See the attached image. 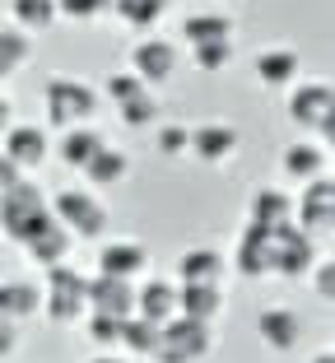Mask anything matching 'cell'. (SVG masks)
Wrapping results in <instances>:
<instances>
[{
	"instance_id": "obj_1",
	"label": "cell",
	"mask_w": 335,
	"mask_h": 363,
	"mask_svg": "<svg viewBox=\"0 0 335 363\" xmlns=\"http://www.w3.org/2000/svg\"><path fill=\"white\" fill-rule=\"evenodd\" d=\"M0 219H5V238L10 242L28 247L42 228L56 224V210L33 182H19V186H10V191L0 196Z\"/></svg>"
},
{
	"instance_id": "obj_2",
	"label": "cell",
	"mask_w": 335,
	"mask_h": 363,
	"mask_svg": "<svg viewBox=\"0 0 335 363\" xmlns=\"http://www.w3.org/2000/svg\"><path fill=\"white\" fill-rule=\"evenodd\" d=\"M79 317H93V279L75 266L47 270V321L52 326H75Z\"/></svg>"
},
{
	"instance_id": "obj_3",
	"label": "cell",
	"mask_w": 335,
	"mask_h": 363,
	"mask_svg": "<svg viewBox=\"0 0 335 363\" xmlns=\"http://www.w3.org/2000/svg\"><path fill=\"white\" fill-rule=\"evenodd\" d=\"M42 107H47V121H52L56 130L84 126L98 112V89L84 84V79H75V75H52L42 84Z\"/></svg>"
},
{
	"instance_id": "obj_4",
	"label": "cell",
	"mask_w": 335,
	"mask_h": 363,
	"mask_svg": "<svg viewBox=\"0 0 335 363\" xmlns=\"http://www.w3.org/2000/svg\"><path fill=\"white\" fill-rule=\"evenodd\" d=\"M289 121L307 135L335 140V84L326 79H307V84H293L289 89Z\"/></svg>"
},
{
	"instance_id": "obj_5",
	"label": "cell",
	"mask_w": 335,
	"mask_h": 363,
	"mask_svg": "<svg viewBox=\"0 0 335 363\" xmlns=\"http://www.w3.org/2000/svg\"><path fill=\"white\" fill-rule=\"evenodd\" d=\"M215 350V321H195V317H173L163 326V345L154 363H200Z\"/></svg>"
},
{
	"instance_id": "obj_6",
	"label": "cell",
	"mask_w": 335,
	"mask_h": 363,
	"mask_svg": "<svg viewBox=\"0 0 335 363\" xmlns=\"http://www.w3.org/2000/svg\"><path fill=\"white\" fill-rule=\"evenodd\" d=\"M52 210L75 238H103L108 233V205L98 201L93 191H79V186H65L52 196Z\"/></svg>"
},
{
	"instance_id": "obj_7",
	"label": "cell",
	"mask_w": 335,
	"mask_h": 363,
	"mask_svg": "<svg viewBox=\"0 0 335 363\" xmlns=\"http://www.w3.org/2000/svg\"><path fill=\"white\" fill-rule=\"evenodd\" d=\"M280 228V224H275ZM275 228L271 224H242L238 233V252H233V270L247 279H266L275 275Z\"/></svg>"
},
{
	"instance_id": "obj_8",
	"label": "cell",
	"mask_w": 335,
	"mask_h": 363,
	"mask_svg": "<svg viewBox=\"0 0 335 363\" xmlns=\"http://www.w3.org/2000/svg\"><path fill=\"white\" fill-rule=\"evenodd\" d=\"M317 270V242L303 224H280L275 228V275L303 279Z\"/></svg>"
},
{
	"instance_id": "obj_9",
	"label": "cell",
	"mask_w": 335,
	"mask_h": 363,
	"mask_svg": "<svg viewBox=\"0 0 335 363\" xmlns=\"http://www.w3.org/2000/svg\"><path fill=\"white\" fill-rule=\"evenodd\" d=\"M177 43H168V38H140V43L130 47V70L144 79L149 89H159V84H168V79L177 75Z\"/></svg>"
},
{
	"instance_id": "obj_10",
	"label": "cell",
	"mask_w": 335,
	"mask_h": 363,
	"mask_svg": "<svg viewBox=\"0 0 335 363\" xmlns=\"http://www.w3.org/2000/svg\"><path fill=\"white\" fill-rule=\"evenodd\" d=\"M93 312L130 321L135 312H140V289H135V279L103 275V270H98V275H93Z\"/></svg>"
},
{
	"instance_id": "obj_11",
	"label": "cell",
	"mask_w": 335,
	"mask_h": 363,
	"mask_svg": "<svg viewBox=\"0 0 335 363\" xmlns=\"http://www.w3.org/2000/svg\"><path fill=\"white\" fill-rule=\"evenodd\" d=\"M238 145H242V135L228 121H200V126H191V154L200 163H228L238 154Z\"/></svg>"
},
{
	"instance_id": "obj_12",
	"label": "cell",
	"mask_w": 335,
	"mask_h": 363,
	"mask_svg": "<svg viewBox=\"0 0 335 363\" xmlns=\"http://www.w3.org/2000/svg\"><path fill=\"white\" fill-rule=\"evenodd\" d=\"M298 224L307 233H331L335 228V182H326V177L307 182L303 196H298Z\"/></svg>"
},
{
	"instance_id": "obj_13",
	"label": "cell",
	"mask_w": 335,
	"mask_h": 363,
	"mask_svg": "<svg viewBox=\"0 0 335 363\" xmlns=\"http://www.w3.org/2000/svg\"><path fill=\"white\" fill-rule=\"evenodd\" d=\"M298 70H303V56L293 47H266V52L251 61V75L261 89H293L298 84Z\"/></svg>"
},
{
	"instance_id": "obj_14",
	"label": "cell",
	"mask_w": 335,
	"mask_h": 363,
	"mask_svg": "<svg viewBox=\"0 0 335 363\" xmlns=\"http://www.w3.org/2000/svg\"><path fill=\"white\" fill-rule=\"evenodd\" d=\"M47 154H52V140L42 126H28V121H10L5 126V159H14L19 168H42Z\"/></svg>"
},
{
	"instance_id": "obj_15",
	"label": "cell",
	"mask_w": 335,
	"mask_h": 363,
	"mask_svg": "<svg viewBox=\"0 0 335 363\" xmlns=\"http://www.w3.org/2000/svg\"><path fill=\"white\" fill-rule=\"evenodd\" d=\"M98 270L103 275H121V279H135L149 270V247L135 242V238H121V242H103L98 247Z\"/></svg>"
},
{
	"instance_id": "obj_16",
	"label": "cell",
	"mask_w": 335,
	"mask_h": 363,
	"mask_svg": "<svg viewBox=\"0 0 335 363\" xmlns=\"http://www.w3.org/2000/svg\"><path fill=\"white\" fill-rule=\"evenodd\" d=\"M280 172H284L289 182H298V186L317 182V177L326 172L322 140H293V145H284V150H280Z\"/></svg>"
},
{
	"instance_id": "obj_17",
	"label": "cell",
	"mask_w": 335,
	"mask_h": 363,
	"mask_svg": "<svg viewBox=\"0 0 335 363\" xmlns=\"http://www.w3.org/2000/svg\"><path fill=\"white\" fill-rule=\"evenodd\" d=\"M233 14H219V10H195L182 19V43L186 47H205V43H233Z\"/></svg>"
},
{
	"instance_id": "obj_18",
	"label": "cell",
	"mask_w": 335,
	"mask_h": 363,
	"mask_svg": "<svg viewBox=\"0 0 335 363\" xmlns=\"http://www.w3.org/2000/svg\"><path fill=\"white\" fill-rule=\"evenodd\" d=\"M140 317L159 321V326L182 317V284H173V279H144L140 284Z\"/></svg>"
},
{
	"instance_id": "obj_19",
	"label": "cell",
	"mask_w": 335,
	"mask_h": 363,
	"mask_svg": "<svg viewBox=\"0 0 335 363\" xmlns=\"http://www.w3.org/2000/svg\"><path fill=\"white\" fill-rule=\"evenodd\" d=\"M256 335L271 345V350L289 354L293 345H298V335H303V321H298V312H293V308H266L256 317Z\"/></svg>"
},
{
	"instance_id": "obj_20",
	"label": "cell",
	"mask_w": 335,
	"mask_h": 363,
	"mask_svg": "<svg viewBox=\"0 0 335 363\" xmlns=\"http://www.w3.org/2000/svg\"><path fill=\"white\" fill-rule=\"evenodd\" d=\"M0 312L14 321H28L33 312H47V284H33V279H5L0 289Z\"/></svg>"
},
{
	"instance_id": "obj_21",
	"label": "cell",
	"mask_w": 335,
	"mask_h": 363,
	"mask_svg": "<svg viewBox=\"0 0 335 363\" xmlns=\"http://www.w3.org/2000/svg\"><path fill=\"white\" fill-rule=\"evenodd\" d=\"M224 279V257L215 247H186L177 257V284H219Z\"/></svg>"
},
{
	"instance_id": "obj_22",
	"label": "cell",
	"mask_w": 335,
	"mask_h": 363,
	"mask_svg": "<svg viewBox=\"0 0 335 363\" xmlns=\"http://www.w3.org/2000/svg\"><path fill=\"white\" fill-rule=\"evenodd\" d=\"M126 177H130V154L117 150V145H103V150L89 159V168H84V182H89V186H98V191L121 186Z\"/></svg>"
},
{
	"instance_id": "obj_23",
	"label": "cell",
	"mask_w": 335,
	"mask_h": 363,
	"mask_svg": "<svg viewBox=\"0 0 335 363\" xmlns=\"http://www.w3.org/2000/svg\"><path fill=\"white\" fill-rule=\"evenodd\" d=\"M103 150V130L98 126H70V130H61V145H56V154H61V163L65 168H79L84 172L89 168V159Z\"/></svg>"
},
{
	"instance_id": "obj_24",
	"label": "cell",
	"mask_w": 335,
	"mask_h": 363,
	"mask_svg": "<svg viewBox=\"0 0 335 363\" xmlns=\"http://www.w3.org/2000/svg\"><path fill=\"white\" fill-rule=\"evenodd\" d=\"M293 214H298V201H289V196L280 191V186H256V196L247 201V219L251 224H289Z\"/></svg>"
},
{
	"instance_id": "obj_25",
	"label": "cell",
	"mask_w": 335,
	"mask_h": 363,
	"mask_svg": "<svg viewBox=\"0 0 335 363\" xmlns=\"http://www.w3.org/2000/svg\"><path fill=\"white\" fill-rule=\"evenodd\" d=\"M70 242H75V233H70V228L61 224V219H56L52 228H42V233L33 238L28 247H23V252H28L33 261H38V266H65V257H70Z\"/></svg>"
},
{
	"instance_id": "obj_26",
	"label": "cell",
	"mask_w": 335,
	"mask_h": 363,
	"mask_svg": "<svg viewBox=\"0 0 335 363\" xmlns=\"http://www.w3.org/2000/svg\"><path fill=\"white\" fill-rule=\"evenodd\" d=\"M159 345H163V326L135 312L126 321V331H121V350L135 354V359H159Z\"/></svg>"
},
{
	"instance_id": "obj_27",
	"label": "cell",
	"mask_w": 335,
	"mask_h": 363,
	"mask_svg": "<svg viewBox=\"0 0 335 363\" xmlns=\"http://www.w3.org/2000/svg\"><path fill=\"white\" fill-rule=\"evenodd\" d=\"M61 19V0H10V23L23 33H47Z\"/></svg>"
},
{
	"instance_id": "obj_28",
	"label": "cell",
	"mask_w": 335,
	"mask_h": 363,
	"mask_svg": "<svg viewBox=\"0 0 335 363\" xmlns=\"http://www.w3.org/2000/svg\"><path fill=\"white\" fill-rule=\"evenodd\" d=\"M33 33H23L19 23H5L0 28V75H19L23 65L33 61Z\"/></svg>"
},
{
	"instance_id": "obj_29",
	"label": "cell",
	"mask_w": 335,
	"mask_h": 363,
	"mask_svg": "<svg viewBox=\"0 0 335 363\" xmlns=\"http://www.w3.org/2000/svg\"><path fill=\"white\" fill-rule=\"evenodd\" d=\"M182 312L195 321H219L224 312V289L219 284H182Z\"/></svg>"
},
{
	"instance_id": "obj_30",
	"label": "cell",
	"mask_w": 335,
	"mask_h": 363,
	"mask_svg": "<svg viewBox=\"0 0 335 363\" xmlns=\"http://www.w3.org/2000/svg\"><path fill=\"white\" fill-rule=\"evenodd\" d=\"M112 14H117L126 28H135V33H149L154 23L168 14V0H117L112 5Z\"/></svg>"
},
{
	"instance_id": "obj_31",
	"label": "cell",
	"mask_w": 335,
	"mask_h": 363,
	"mask_svg": "<svg viewBox=\"0 0 335 363\" xmlns=\"http://www.w3.org/2000/svg\"><path fill=\"white\" fill-rule=\"evenodd\" d=\"M144 79L135 75V70H112V75H103V98H112V103H130V98H140L144 94Z\"/></svg>"
},
{
	"instance_id": "obj_32",
	"label": "cell",
	"mask_w": 335,
	"mask_h": 363,
	"mask_svg": "<svg viewBox=\"0 0 335 363\" xmlns=\"http://www.w3.org/2000/svg\"><path fill=\"white\" fill-rule=\"evenodd\" d=\"M117 112H121V121H126L130 130H144V126H154V117H159V98H154L149 89H144L140 98H130V103H121Z\"/></svg>"
},
{
	"instance_id": "obj_33",
	"label": "cell",
	"mask_w": 335,
	"mask_h": 363,
	"mask_svg": "<svg viewBox=\"0 0 335 363\" xmlns=\"http://www.w3.org/2000/svg\"><path fill=\"white\" fill-rule=\"evenodd\" d=\"M154 145H159L163 159H182V154H191V126H182V121H168V126H159Z\"/></svg>"
},
{
	"instance_id": "obj_34",
	"label": "cell",
	"mask_w": 335,
	"mask_h": 363,
	"mask_svg": "<svg viewBox=\"0 0 335 363\" xmlns=\"http://www.w3.org/2000/svg\"><path fill=\"white\" fill-rule=\"evenodd\" d=\"M191 61L195 70H205V75H219L233 65V43H205V47H191Z\"/></svg>"
},
{
	"instance_id": "obj_35",
	"label": "cell",
	"mask_w": 335,
	"mask_h": 363,
	"mask_svg": "<svg viewBox=\"0 0 335 363\" xmlns=\"http://www.w3.org/2000/svg\"><path fill=\"white\" fill-rule=\"evenodd\" d=\"M121 331H126V321H121V317H103V312L89 317V340H93V345H121Z\"/></svg>"
},
{
	"instance_id": "obj_36",
	"label": "cell",
	"mask_w": 335,
	"mask_h": 363,
	"mask_svg": "<svg viewBox=\"0 0 335 363\" xmlns=\"http://www.w3.org/2000/svg\"><path fill=\"white\" fill-rule=\"evenodd\" d=\"M117 0H61V19H75V23H89L98 19L103 10H112Z\"/></svg>"
},
{
	"instance_id": "obj_37",
	"label": "cell",
	"mask_w": 335,
	"mask_h": 363,
	"mask_svg": "<svg viewBox=\"0 0 335 363\" xmlns=\"http://www.w3.org/2000/svg\"><path fill=\"white\" fill-rule=\"evenodd\" d=\"M312 289L322 294V298H331V303H335V257H331V261H322V266L312 270Z\"/></svg>"
},
{
	"instance_id": "obj_38",
	"label": "cell",
	"mask_w": 335,
	"mask_h": 363,
	"mask_svg": "<svg viewBox=\"0 0 335 363\" xmlns=\"http://www.w3.org/2000/svg\"><path fill=\"white\" fill-rule=\"evenodd\" d=\"M89 363H126V359H117V354H98V359H89Z\"/></svg>"
},
{
	"instance_id": "obj_39",
	"label": "cell",
	"mask_w": 335,
	"mask_h": 363,
	"mask_svg": "<svg viewBox=\"0 0 335 363\" xmlns=\"http://www.w3.org/2000/svg\"><path fill=\"white\" fill-rule=\"evenodd\" d=\"M312 363H335V354H317V359Z\"/></svg>"
},
{
	"instance_id": "obj_40",
	"label": "cell",
	"mask_w": 335,
	"mask_h": 363,
	"mask_svg": "<svg viewBox=\"0 0 335 363\" xmlns=\"http://www.w3.org/2000/svg\"><path fill=\"white\" fill-rule=\"evenodd\" d=\"M331 154H335V140H331Z\"/></svg>"
}]
</instances>
